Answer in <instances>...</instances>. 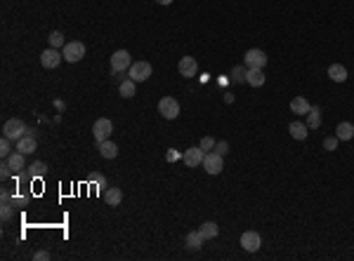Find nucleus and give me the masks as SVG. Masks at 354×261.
Returning <instances> with one entry per match:
<instances>
[{
  "mask_svg": "<svg viewBox=\"0 0 354 261\" xmlns=\"http://www.w3.org/2000/svg\"><path fill=\"white\" fill-rule=\"evenodd\" d=\"M215 144H218V141H215L213 137H203V139H201V148H203L205 153H208V151H213V148H215Z\"/></svg>",
  "mask_w": 354,
  "mask_h": 261,
  "instance_id": "obj_30",
  "label": "nucleus"
},
{
  "mask_svg": "<svg viewBox=\"0 0 354 261\" xmlns=\"http://www.w3.org/2000/svg\"><path fill=\"white\" fill-rule=\"evenodd\" d=\"M234 101V94L232 92H227V94H224V104H232Z\"/></svg>",
  "mask_w": 354,
  "mask_h": 261,
  "instance_id": "obj_37",
  "label": "nucleus"
},
{
  "mask_svg": "<svg viewBox=\"0 0 354 261\" xmlns=\"http://www.w3.org/2000/svg\"><path fill=\"white\" fill-rule=\"evenodd\" d=\"M243 66L245 68H265L267 66V54L258 47H253L243 54Z\"/></svg>",
  "mask_w": 354,
  "mask_h": 261,
  "instance_id": "obj_7",
  "label": "nucleus"
},
{
  "mask_svg": "<svg viewBox=\"0 0 354 261\" xmlns=\"http://www.w3.org/2000/svg\"><path fill=\"white\" fill-rule=\"evenodd\" d=\"M288 132H290V137H293V139L305 141V139H307V134H310V127H307L305 122L295 120V122H290V125H288Z\"/></svg>",
  "mask_w": 354,
  "mask_h": 261,
  "instance_id": "obj_15",
  "label": "nucleus"
},
{
  "mask_svg": "<svg viewBox=\"0 0 354 261\" xmlns=\"http://www.w3.org/2000/svg\"><path fill=\"white\" fill-rule=\"evenodd\" d=\"M47 40H50V47H64V45H66V40H64V33H62V31H52Z\"/></svg>",
  "mask_w": 354,
  "mask_h": 261,
  "instance_id": "obj_27",
  "label": "nucleus"
},
{
  "mask_svg": "<svg viewBox=\"0 0 354 261\" xmlns=\"http://www.w3.org/2000/svg\"><path fill=\"white\" fill-rule=\"evenodd\" d=\"M109 64H111V73H125V71L133 66L130 52H128V50H116V52L111 54Z\"/></svg>",
  "mask_w": 354,
  "mask_h": 261,
  "instance_id": "obj_2",
  "label": "nucleus"
},
{
  "mask_svg": "<svg viewBox=\"0 0 354 261\" xmlns=\"http://www.w3.org/2000/svg\"><path fill=\"white\" fill-rule=\"evenodd\" d=\"M199 231H201V235H203L205 240H213V238H218V233H220V228H218V223L215 221H203V226H201Z\"/></svg>",
  "mask_w": 354,
  "mask_h": 261,
  "instance_id": "obj_25",
  "label": "nucleus"
},
{
  "mask_svg": "<svg viewBox=\"0 0 354 261\" xmlns=\"http://www.w3.org/2000/svg\"><path fill=\"white\" fill-rule=\"evenodd\" d=\"M55 108H57V111H64L66 106H64V101H62V99H57V101H55Z\"/></svg>",
  "mask_w": 354,
  "mask_h": 261,
  "instance_id": "obj_36",
  "label": "nucleus"
},
{
  "mask_svg": "<svg viewBox=\"0 0 354 261\" xmlns=\"http://www.w3.org/2000/svg\"><path fill=\"white\" fill-rule=\"evenodd\" d=\"M213 151H218L220 156H224V153H229V141H218Z\"/></svg>",
  "mask_w": 354,
  "mask_h": 261,
  "instance_id": "obj_33",
  "label": "nucleus"
},
{
  "mask_svg": "<svg viewBox=\"0 0 354 261\" xmlns=\"http://www.w3.org/2000/svg\"><path fill=\"white\" fill-rule=\"evenodd\" d=\"M28 130H31V127H28L22 118H10V120L2 125V137H7V139H12V141H19Z\"/></svg>",
  "mask_w": 354,
  "mask_h": 261,
  "instance_id": "obj_1",
  "label": "nucleus"
},
{
  "mask_svg": "<svg viewBox=\"0 0 354 261\" xmlns=\"http://www.w3.org/2000/svg\"><path fill=\"white\" fill-rule=\"evenodd\" d=\"M62 54H64V61L78 64L83 57H85V45L78 42V40H71V42H66V45L62 47Z\"/></svg>",
  "mask_w": 354,
  "mask_h": 261,
  "instance_id": "obj_3",
  "label": "nucleus"
},
{
  "mask_svg": "<svg viewBox=\"0 0 354 261\" xmlns=\"http://www.w3.org/2000/svg\"><path fill=\"white\" fill-rule=\"evenodd\" d=\"M328 78L333 80V82H345V80H347V68L342 64L328 66Z\"/></svg>",
  "mask_w": 354,
  "mask_h": 261,
  "instance_id": "obj_19",
  "label": "nucleus"
},
{
  "mask_svg": "<svg viewBox=\"0 0 354 261\" xmlns=\"http://www.w3.org/2000/svg\"><path fill=\"white\" fill-rule=\"evenodd\" d=\"M245 71H248L245 66H234L232 73H229V76H232V82H245Z\"/></svg>",
  "mask_w": 354,
  "mask_h": 261,
  "instance_id": "obj_28",
  "label": "nucleus"
},
{
  "mask_svg": "<svg viewBox=\"0 0 354 261\" xmlns=\"http://www.w3.org/2000/svg\"><path fill=\"white\" fill-rule=\"evenodd\" d=\"M158 5H170V2H175V0H156Z\"/></svg>",
  "mask_w": 354,
  "mask_h": 261,
  "instance_id": "obj_39",
  "label": "nucleus"
},
{
  "mask_svg": "<svg viewBox=\"0 0 354 261\" xmlns=\"http://www.w3.org/2000/svg\"><path fill=\"white\" fill-rule=\"evenodd\" d=\"M5 160H7V165L12 167L14 174H17V172H22V170H24V165H26L24 153H19V151H17V153H10V158H5Z\"/></svg>",
  "mask_w": 354,
  "mask_h": 261,
  "instance_id": "obj_23",
  "label": "nucleus"
},
{
  "mask_svg": "<svg viewBox=\"0 0 354 261\" xmlns=\"http://www.w3.org/2000/svg\"><path fill=\"white\" fill-rule=\"evenodd\" d=\"M260 245H262V235H260L258 231H245V233H241V247H243L245 252H258Z\"/></svg>",
  "mask_w": 354,
  "mask_h": 261,
  "instance_id": "obj_10",
  "label": "nucleus"
},
{
  "mask_svg": "<svg viewBox=\"0 0 354 261\" xmlns=\"http://www.w3.org/2000/svg\"><path fill=\"white\" fill-rule=\"evenodd\" d=\"M151 64L149 61H133V66L128 68V78H133L135 82H144L147 78H151Z\"/></svg>",
  "mask_w": 354,
  "mask_h": 261,
  "instance_id": "obj_4",
  "label": "nucleus"
},
{
  "mask_svg": "<svg viewBox=\"0 0 354 261\" xmlns=\"http://www.w3.org/2000/svg\"><path fill=\"white\" fill-rule=\"evenodd\" d=\"M245 82L250 87H262L265 85V68H248L245 71Z\"/></svg>",
  "mask_w": 354,
  "mask_h": 261,
  "instance_id": "obj_14",
  "label": "nucleus"
},
{
  "mask_svg": "<svg viewBox=\"0 0 354 261\" xmlns=\"http://www.w3.org/2000/svg\"><path fill=\"white\" fill-rule=\"evenodd\" d=\"M310 108H312V106H310V101H307L305 97H295V99L290 101V111H293L295 116H307Z\"/></svg>",
  "mask_w": 354,
  "mask_h": 261,
  "instance_id": "obj_18",
  "label": "nucleus"
},
{
  "mask_svg": "<svg viewBox=\"0 0 354 261\" xmlns=\"http://www.w3.org/2000/svg\"><path fill=\"white\" fill-rule=\"evenodd\" d=\"M118 92H121V97L130 99V97H135L137 94V82L133 78H125L123 82H118Z\"/></svg>",
  "mask_w": 354,
  "mask_h": 261,
  "instance_id": "obj_21",
  "label": "nucleus"
},
{
  "mask_svg": "<svg viewBox=\"0 0 354 261\" xmlns=\"http://www.w3.org/2000/svg\"><path fill=\"white\" fill-rule=\"evenodd\" d=\"M177 71H179V76H184V78H194V76L199 73V64H196L194 57H182L179 64H177Z\"/></svg>",
  "mask_w": 354,
  "mask_h": 261,
  "instance_id": "obj_13",
  "label": "nucleus"
},
{
  "mask_svg": "<svg viewBox=\"0 0 354 261\" xmlns=\"http://www.w3.org/2000/svg\"><path fill=\"white\" fill-rule=\"evenodd\" d=\"M45 172H47V165L38 160V162H33V165L28 167V177H31V179H41V177H45Z\"/></svg>",
  "mask_w": 354,
  "mask_h": 261,
  "instance_id": "obj_26",
  "label": "nucleus"
},
{
  "mask_svg": "<svg viewBox=\"0 0 354 261\" xmlns=\"http://www.w3.org/2000/svg\"><path fill=\"white\" fill-rule=\"evenodd\" d=\"M62 61H64V54L59 52L57 47H50V50H45V52L41 54V64L45 66V68H57Z\"/></svg>",
  "mask_w": 354,
  "mask_h": 261,
  "instance_id": "obj_12",
  "label": "nucleus"
},
{
  "mask_svg": "<svg viewBox=\"0 0 354 261\" xmlns=\"http://www.w3.org/2000/svg\"><path fill=\"white\" fill-rule=\"evenodd\" d=\"M113 78H116V82H123V80H125V76H121V73H113Z\"/></svg>",
  "mask_w": 354,
  "mask_h": 261,
  "instance_id": "obj_38",
  "label": "nucleus"
},
{
  "mask_svg": "<svg viewBox=\"0 0 354 261\" xmlns=\"http://www.w3.org/2000/svg\"><path fill=\"white\" fill-rule=\"evenodd\" d=\"M12 174H14L12 167H10V165H7V160H5V162L0 165V177H2V179H10Z\"/></svg>",
  "mask_w": 354,
  "mask_h": 261,
  "instance_id": "obj_32",
  "label": "nucleus"
},
{
  "mask_svg": "<svg viewBox=\"0 0 354 261\" xmlns=\"http://www.w3.org/2000/svg\"><path fill=\"white\" fill-rule=\"evenodd\" d=\"M97 148H99V156L107 158V160H113V158L118 156V146L113 144V141H109V139H107V141H99Z\"/></svg>",
  "mask_w": 354,
  "mask_h": 261,
  "instance_id": "obj_16",
  "label": "nucleus"
},
{
  "mask_svg": "<svg viewBox=\"0 0 354 261\" xmlns=\"http://www.w3.org/2000/svg\"><path fill=\"white\" fill-rule=\"evenodd\" d=\"M111 132H113V122H111L109 118H99L95 120V125H92V137H95V141H107L111 137Z\"/></svg>",
  "mask_w": 354,
  "mask_h": 261,
  "instance_id": "obj_5",
  "label": "nucleus"
},
{
  "mask_svg": "<svg viewBox=\"0 0 354 261\" xmlns=\"http://www.w3.org/2000/svg\"><path fill=\"white\" fill-rule=\"evenodd\" d=\"M335 137H338L340 141H350V139H354V125L352 122H340V125L335 127Z\"/></svg>",
  "mask_w": 354,
  "mask_h": 261,
  "instance_id": "obj_22",
  "label": "nucleus"
},
{
  "mask_svg": "<svg viewBox=\"0 0 354 261\" xmlns=\"http://www.w3.org/2000/svg\"><path fill=\"white\" fill-rule=\"evenodd\" d=\"M104 200H107V205H109V207H118V205H121V200H123L121 188H116V186L107 188V191H104Z\"/></svg>",
  "mask_w": 354,
  "mask_h": 261,
  "instance_id": "obj_20",
  "label": "nucleus"
},
{
  "mask_svg": "<svg viewBox=\"0 0 354 261\" xmlns=\"http://www.w3.org/2000/svg\"><path fill=\"white\" fill-rule=\"evenodd\" d=\"M47 259H50V252H45V249L33 252V261H47Z\"/></svg>",
  "mask_w": 354,
  "mask_h": 261,
  "instance_id": "obj_35",
  "label": "nucleus"
},
{
  "mask_svg": "<svg viewBox=\"0 0 354 261\" xmlns=\"http://www.w3.org/2000/svg\"><path fill=\"white\" fill-rule=\"evenodd\" d=\"M90 181H95V183H99V188H107V181H104V177L102 174H90Z\"/></svg>",
  "mask_w": 354,
  "mask_h": 261,
  "instance_id": "obj_34",
  "label": "nucleus"
},
{
  "mask_svg": "<svg viewBox=\"0 0 354 261\" xmlns=\"http://www.w3.org/2000/svg\"><path fill=\"white\" fill-rule=\"evenodd\" d=\"M158 113H161L165 120H175V118L179 116V104H177V99L163 97V99L158 101Z\"/></svg>",
  "mask_w": 354,
  "mask_h": 261,
  "instance_id": "obj_8",
  "label": "nucleus"
},
{
  "mask_svg": "<svg viewBox=\"0 0 354 261\" xmlns=\"http://www.w3.org/2000/svg\"><path fill=\"white\" fill-rule=\"evenodd\" d=\"M203 235H201V231H191V233H187V240H184V245H187V249H191V252H196V249L203 247Z\"/></svg>",
  "mask_w": 354,
  "mask_h": 261,
  "instance_id": "obj_17",
  "label": "nucleus"
},
{
  "mask_svg": "<svg viewBox=\"0 0 354 261\" xmlns=\"http://www.w3.org/2000/svg\"><path fill=\"white\" fill-rule=\"evenodd\" d=\"M14 146H17V151L19 153H24V156H28V153H33L36 148H38V141H36V137H33V130H28L19 141H14Z\"/></svg>",
  "mask_w": 354,
  "mask_h": 261,
  "instance_id": "obj_11",
  "label": "nucleus"
},
{
  "mask_svg": "<svg viewBox=\"0 0 354 261\" xmlns=\"http://www.w3.org/2000/svg\"><path fill=\"white\" fill-rule=\"evenodd\" d=\"M307 127H310V130H319V127H321V111H319V106H312V108H310V113H307Z\"/></svg>",
  "mask_w": 354,
  "mask_h": 261,
  "instance_id": "obj_24",
  "label": "nucleus"
},
{
  "mask_svg": "<svg viewBox=\"0 0 354 261\" xmlns=\"http://www.w3.org/2000/svg\"><path fill=\"white\" fill-rule=\"evenodd\" d=\"M222 158L224 156H220L218 151H208L203 158V170L208 174H220V172L224 170V160Z\"/></svg>",
  "mask_w": 354,
  "mask_h": 261,
  "instance_id": "obj_6",
  "label": "nucleus"
},
{
  "mask_svg": "<svg viewBox=\"0 0 354 261\" xmlns=\"http://www.w3.org/2000/svg\"><path fill=\"white\" fill-rule=\"evenodd\" d=\"M10 153H12V139L2 137V139H0V156H2V158H10Z\"/></svg>",
  "mask_w": 354,
  "mask_h": 261,
  "instance_id": "obj_29",
  "label": "nucleus"
},
{
  "mask_svg": "<svg viewBox=\"0 0 354 261\" xmlns=\"http://www.w3.org/2000/svg\"><path fill=\"white\" fill-rule=\"evenodd\" d=\"M338 141H340L338 137H326V139H324V148H326V151H335V148H338Z\"/></svg>",
  "mask_w": 354,
  "mask_h": 261,
  "instance_id": "obj_31",
  "label": "nucleus"
},
{
  "mask_svg": "<svg viewBox=\"0 0 354 261\" xmlns=\"http://www.w3.org/2000/svg\"><path fill=\"white\" fill-rule=\"evenodd\" d=\"M203 158H205V151L201 146H191V148L184 151L182 160H184L187 167H199V165H203Z\"/></svg>",
  "mask_w": 354,
  "mask_h": 261,
  "instance_id": "obj_9",
  "label": "nucleus"
}]
</instances>
